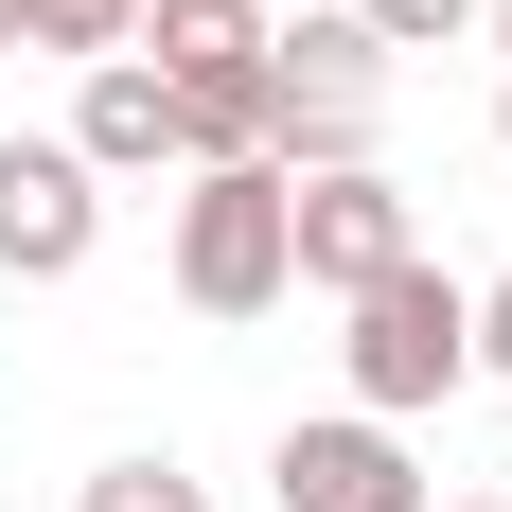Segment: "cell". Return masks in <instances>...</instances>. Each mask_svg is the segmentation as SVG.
<instances>
[{"label":"cell","mask_w":512,"mask_h":512,"mask_svg":"<svg viewBox=\"0 0 512 512\" xmlns=\"http://www.w3.org/2000/svg\"><path fill=\"white\" fill-rule=\"evenodd\" d=\"M124 53L159 89H230V71H265V0H124Z\"/></svg>","instance_id":"6"},{"label":"cell","mask_w":512,"mask_h":512,"mask_svg":"<svg viewBox=\"0 0 512 512\" xmlns=\"http://www.w3.org/2000/svg\"><path fill=\"white\" fill-rule=\"evenodd\" d=\"M177 301H195V318L301 301V283H283V177H265V159H212L195 195H177Z\"/></svg>","instance_id":"3"},{"label":"cell","mask_w":512,"mask_h":512,"mask_svg":"<svg viewBox=\"0 0 512 512\" xmlns=\"http://www.w3.org/2000/svg\"><path fill=\"white\" fill-rule=\"evenodd\" d=\"M371 53H442V36H477V0H336Z\"/></svg>","instance_id":"8"},{"label":"cell","mask_w":512,"mask_h":512,"mask_svg":"<svg viewBox=\"0 0 512 512\" xmlns=\"http://www.w3.org/2000/svg\"><path fill=\"white\" fill-rule=\"evenodd\" d=\"M265 495H283V512H424V460H407V424L336 407V424H283Z\"/></svg>","instance_id":"5"},{"label":"cell","mask_w":512,"mask_h":512,"mask_svg":"<svg viewBox=\"0 0 512 512\" xmlns=\"http://www.w3.org/2000/svg\"><path fill=\"white\" fill-rule=\"evenodd\" d=\"M265 18H301V0H265Z\"/></svg>","instance_id":"14"},{"label":"cell","mask_w":512,"mask_h":512,"mask_svg":"<svg viewBox=\"0 0 512 512\" xmlns=\"http://www.w3.org/2000/svg\"><path fill=\"white\" fill-rule=\"evenodd\" d=\"M477 18H495V53H512V0H477Z\"/></svg>","instance_id":"12"},{"label":"cell","mask_w":512,"mask_h":512,"mask_svg":"<svg viewBox=\"0 0 512 512\" xmlns=\"http://www.w3.org/2000/svg\"><path fill=\"white\" fill-rule=\"evenodd\" d=\"M0 53H18V0H0Z\"/></svg>","instance_id":"13"},{"label":"cell","mask_w":512,"mask_h":512,"mask_svg":"<svg viewBox=\"0 0 512 512\" xmlns=\"http://www.w3.org/2000/svg\"><path fill=\"white\" fill-rule=\"evenodd\" d=\"M460 336H477V371L512 389V283H460Z\"/></svg>","instance_id":"10"},{"label":"cell","mask_w":512,"mask_h":512,"mask_svg":"<svg viewBox=\"0 0 512 512\" xmlns=\"http://www.w3.org/2000/svg\"><path fill=\"white\" fill-rule=\"evenodd\" d=\"M389 265H424V212H407L389 159H318V177H283V283L354 301V283H389Z\"/></svg>","instance_id":"2"},{"label":"cell","mask_w":512,"mask_h":512,"mask_svg":"<svg viewBox=\"0 0 512 512\" xmlns=\"http://www.w3.org/2000/svg\"><path fill=\"white\" fill-rule=\"evenodd\" d=\"M71 159H89V177H159V159H195V142H177V89H159L142 53H106L89 89H71Z\"/></svg>","instance_id":"7"},{"label":"cell","mask_w":512,"mask_h":512,"mask_svg":"<svg viewBox=\"0 0 512 512\" xmlns=\"http://www.w3.org/2000/svg\"><path fill=\"white\" fill-rule=\"evenodd\" d=\"M71 512H212V477H177V460H106Z\"/></svg>","instance_id":"9"},{"label":"cell","mask_w":512,"mask_h":512,"mask_svg":"<svg viewBox=\"0 0 512 512\" xmlns=\"http://www.w3.org/2000/svg\"><path fill=\"white\" fill-rule=\"evenodd\" d=\"M336 318H354L336 371H354L371 424H424L442 389H477V336H460V283H442V265H389V283H354Z\"/></svg>","instance_id":"1"},{"label":"cell","mask_w":512,"mask_h":512,"mask_svg":"<svg viewBox=\"0 0 512 512\" xmlns=\"http://www.w3.org/2000/svg\"><path fill=\"white\" fill-rule=\"evenodd\" d=\"M424 512H512V495H424Z\"/></svg>","instance_id":"11"},{"label":"cell","mask_w":512,"mask_h":512,"mask_svg":"<svg viewBox=\"0 0 512 512\" xmlns=\"http://www.w3.org/2000/svg\"><path fill=\"white\" fill-rule=\"evenodd\" d=\"M106 248V177L71 142H0V283H71Z\"/></svg>","instance_id":"4"}]
</instances>
